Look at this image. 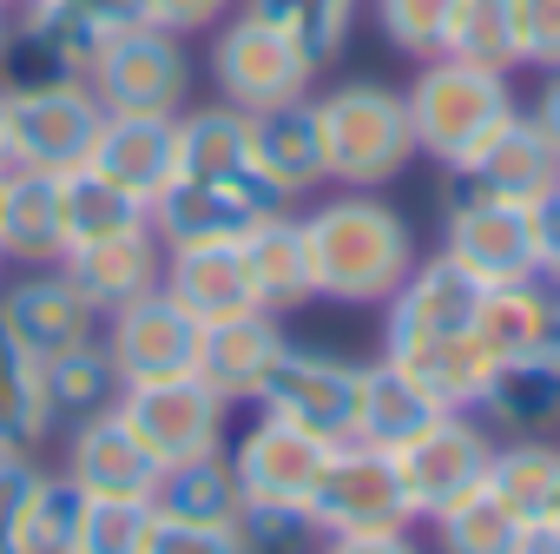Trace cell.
<instances>
[{
  "label": "cell",
  "instance_id": "obj_56",
  "mask_svg": "<svg viewBox=\"0 0 560 554\" xmlns=\"http://www.w3.org/2000/svg\"><path fill=\"white\" fill-rule=\"evenodd\" d=\"M0 270H8V257H0Z\"/></svg>",
  "mask_w": 560,
  "mask_h": 554
},
{
  "label": "cell",
  "instance_id": "obj_19",
  "mask_svg": "<svg viewBox=\"0 0 560 554\" xmlns=\"http://www.w3.org/2000/svg\"><path fill=\"white\" fill-rule=\"evenodd\" d=\"M60 270L73 277V291L100 318H113L119 304H132V298H145V291L165 285V244L152 238V224H139V231L100 238V244H73L60 257Z\"/></svg>",
  "mask_w": 560,
  "mask_h": 554
},
{
  "label": "cell",
  "instance_id": "obj_8",
  "mask_svg": "<svg viewBox=\"0 0 560 554\" xmlns=\"http://www.w3.org/2000/svg\"><path fill=\"white\" fill-rule=\"evenodd\" d=\"M357 383H363V363L311 350V344H284V357H277V370L264 377V390L250 403L264 416H284V423H298V429H311L317 442L337 449L357 429Z\"/></svg>",
  "mask_w": 560,
  "mask_h": 554
},
{
  "label": "cell",
  "instance_id": "obj_15",
  "mask_svg": "<svg viewBox=\"0 0 560 554\" xmlns=\"http://www.w3.org/2000/svg\"><path fill=\"white\" fill-rule=\"evenodd\" d=\"M475 311H481V285L468 270H455L442 251L416 257V270L383 304V350L435 344V337H475Z\"/></svg>",
  "mask_w": 560,
  "mask_h": 554
},
{
  "label": "cell",
  "instance_id": "obj_13",
  "mask_svg": "<svg viewBox=\"0 0 560 554\" xmlns=\"http://www.w3.org/2000/svg\"><path fill=\"white\" fill-rule=\"evenodd\" d=\"M442 257L455 270H468L481 291L488 285H514V277H534V211L481 198V192H462L448 205V224H442Z\"/></svg>",
  "mask_w": 560,
  "mask_h": 554
},
{
  "label": "cell",
  "instance_id": "obj_3",
  "mask_svg": "<svg viewBox=\"0 0 560 554\" xmlns=\"http://www.w3.org/2000/svg\"><path fill=\"white\" fill-rule=\"evenodd\" d=\"M317 132H324V172L343 192H376V185L402 178L416 159L409 106L396 86H376V80H350V86L324 93Z\"/></svg>",
  "mask_w": 560,
  "mask_h": 554
},
{
  "label": "cell",
  "instance_id": "obj_16",
  "mask_svg": "<svg viewBox=\"0 0 560 554\" xmlns=\"http://www.w3.org/2000/svg\"><path fill=\"white\" fill-rule=\"evenodd\" d=\"M324 462H330V442H317L311 429H298L284 416H264V409L231 442V475H237L244 501H298L304 508Z\"/></svg>",
  "mask_w": 560,
  "mask_h": 554
},
{
  "label": "cell",
  "instance_id": "obj_9",
  "mask_svg": "<svg viewBox=\"0 0 560 554\" xmlns=\"http://www.w3.org/2000/svg\"><path fill=\"white\" fill-rule=\"evenodd\" d=\"M119 416H126V423H132V436L159 455V469H172V462H191V455L224 449L231 403H224V396L191 370V377L126 383V390H119Z\"/></svg>",
  "mask_w": 560,
  "mask_h": 554
},
{
  "label": "cell",
  "instance_id": "obj_17",
  "mask_svg": "<svg viewBox=\"0 0 560 554\" xmlns=\"http://www.w3.org/2000/svg\"><path fill=\"white\" fill-rule=\"evenodd\" d=\"M0 331H8L27 357L47 363V357L73 350V344H93L100 311L73 291V277L60 264H47V270H27V277H14V285L0 291Z\"/></svg>",
  "mask_w": 560,
  "mask_h": 554
},
{
  "label": "cell",
  "instance_id": "obj_42",
  "mask_svg": "<svg viewBox=\"0 0 560 554\" xmlns=\"http://www.w3.org/2000/svg\"><path fill=\"white\" fill-rule=\"evenodd\" d=\"M80 515H86V495H80L60 469H40V488H34V508H27V541H34V554L73 547Z\"/></svg>",
  "mask_w": 560,
  "mask_h": 554
},
{
  "label": "cell",
  "instance_id": "obj_30",
  "mask_svg": "<svg viewBox=\"0 0 560 554\" xmlns=\"http://www.w3.org/2000/svg\"><path fill=\"white\" fill-rule=\"evenodd\" d=\"M402 377H416L429 390L435 409H475L481 390H488V370L494 357L475 344V337H435V344H402V350H383Z\"/></svg>",
  "mask_w": 560,
  "mask_h": 554
},
{
  "label": "cell",
  "instance_id": "obj_38",
  "mask_svg": "<svg viewBox=\"0 0 560 554\" xmlns=\"http://www.w3.org/2000/svg\"><path fill=\"white\" fill-rule=\"evenodd\" d=\"M442 54L462 67H488V73H514L521 67V41H514V0H455Z\"/></svg>",
  "mask_w": 560,
  "mask_h": 554
},
{
  "label": "cell",
  "instance_id": "obj_27",
  "mask_svg": "<svg viewBox=\"0 0 560 554\" xmlns=\"http://www.w3.org/2000/svg\"><path fill=\"white\" fill-rule=\"evenodd\" d=\"M442 409L429 403V390L416 383V377H402L389 357H376V363H363V383H357V429H350V442H370V449H402V442H416L429 423H435Z\"/></svg>",
  "mask_w": 560,
  "mask_h": 554
},
{
  "label": "cell",
  "instance_id": "obj_18",
  "mask_svg": "<svg viewBox=\"0 0 560 554\" xmlns=\"http://www.w3.org/2000/svg\"><path fill=\"white\" fill-rule=\"evenodd\" d=\"M462 178H468V192H481V198H501V205L534 211V205H547V198L560 192V146L540 132L534 113H514Z\"/></svg>",
  "mask_w": 560,
  "mask_h": 554
},
{
  "label": "cell",
  "instance_id": "obj_10",
  "mask_svg": "<svg viewBox=\"0 0 560 554\" xmlns=\"http://www.w3.org/2000/svg\"><path fill=\"white\" fill-rule=\"evenodd\" d=\"M100 344L119 370V383H159V377H191L198 370V344H205V324L159 285L132 304H119L113 318H100Z\"/></svg>",
  "mask_w": 560,
  "mask_h": 554
},
{
  "label": "cell",
  "instance_id": "obj_41",
  "mask_svg": "<svg viewBox=\"0 0 560 554\" xmlns=\"http://www.w3.org/2000/svg\"><path fill=\"white\" fill-rule=\"evenodd\" d=\"M448 14H455V0H376V27H383V34H389V47H396V54H409L416 67L442 54Z\"/></svg>",
  "mask_w": 560,
  "mask_h": 554
},
{
  "label": "cell",
  "instance_id": "obj_50",
  "mask_svg": "<svg viewBox=\"0 0 560 554\" xmlns=\"http://www.w3.org/2000/svg\"><path fill=\"white\" fill-rule=\"evenodd\" d=\"M0 165H14V139H8V93H0Z\"/></svg>",
  "mask_w": 560,
  "mask_h": 554
},
{
  "label": "cell",
  "instance_id": "obj_20",
  "mask_svg": "<svg viewBox=\"0 0 560 554\" xmlns=\"http://www.w3.org/2000/svg\"><path fill=\"white\" fill-rule=\"evenodd\" d=\"M165 291H172L198 324H224V318H250V311H264L244 244H191V251H165Z\"/></svg>",
  "mask_w": 560,
  "mask_h": 554
},
{
  "label": "cell",
  "instance_id": "obj_47",
  "mask_svg": "<svg viewBox=\"0 0 560 554\" xmlns=\"http://www.w3.org/2000/svg\"><path fill=\"white\" fill-rule=\"evenodd\" d=\"M534 277L560 298V198L534 205Z\"/></svg>",
  "mask_w": 560,
  "mask_h": 554
},
{
  "label": "cell",
  "instance_id": "obj_40",
  "mask_svg": "<svg viewBox=\"0 0 560 554\" xmlns=\"http://www.w3.org/2000/svg\"><path fill=\"white\" fill-rule=\"evenodd\" d=\"M231 528H237V541L250 554H311L324 541L311 508H298V501H237Z\"/></svg>",
  "mask_w": 560,
  "mask_h": 554
},
{
  "label": "cell",
  "instance_id": "obj_58",
  "mask_svg": "<svg viewBox=\"0 0 560 554\" xmlns=\"http://www.w3.org/2000/svg\"><path fill=\"white\" fill-rule=\"evenodd\" d=\"M0 172H8V165H0Z\"/></svg>",
  "mask_w": 560,
  "mask_h": 554
},
{
  "label": "cell",
  "instance_id": "obj_55",
  "mask_svg": "<svg viewBox=\"0 0 560 554\" xmlns=\"http://www.w3.org/2000/svg\"><path fill=\"white\" fill-rule=\"evenodd\" d=\"M0 8H14V0H0Z\"/></svg>",
  "mask_w": 560,
  "mask_h": 554
},
{
  "label": "cell",
  "instance_id": "obj_7",
  "mask_svg": "<svg viewBox=\"0 0 560 554\" xmlns=\"http://www.w3.org/2000/svg\"><path fill=\"white\" fill-rule=\"evenodd\" d=\"M106 106L86 80H60V86H27L8 93V139H14V165L27 172H80L100 146Z\"/></svg>",
  "mask_w": 560,
  "mask_h": 554
},
{
  "label": "cell",
  "instance_id": "obj_37",
  "mask_svg": "<svg viewBox=\"0 0 560 554\" xmlns=\"http://www.w3.org/2000/svg\"><path fill=\"white\" fill-rule=\"evenodd\" d=\"M429 528H435V554H527L534 541L488 488H468L462 501L429 515Z\"/></svg>",
  "mask_w": 560,
  "mask_h": 554
},
{
  "label": "cell",
  "instance_id": "obj_25",
  "mask_svg": "<svg viewBox=\"0 0 560 554\" xmlns=\"http://www.w3.org/2000/svg\"><path fill=\"white\" fill-rule=\"evenodd\" d=\"M475 416L508 429V436H553L560 429V350L501 357L488 370V390H481Z\"/></svg>",
  "mask_w": 560,
  "mask_h": 554
},
{
  "label": "cell",
  "instance_id": "obj_12",
  "mask_svg": "<svg viewBox=\"0 0 560 554\" xmlns=\"http://www.w3.org/2000/svg\"><path fill=\"white\" fill-rule=\"evenodd\" d=\"M270 211H284L270 185H205V178H172L152 198V238L165 251L191 244H244Z\"/></svg>",
  "mask_w": 560,
  "mask_h": 554
},
{
  "label": "cell",
  "instance_id": "obj_52",
  "mask_svg": "<svg viewBox=\"0 0 560 554\" xmlns=\"http://www.w3.org/2000/svg\"><path fill=\"white\" fill-rule=\"evenodd\" d=\"M527 554H560V541H547V534H534V541H527Z\"/></svg>",
  "mask_w": 560,
  "mask_h": 554
},
{
  "label": "cell",
  "instance_id": "obj_11",
  "mask_svg": "<svg viewBox=\"0 0 560 554\" xmlns=\"http://www.w3.org/2000/svg\"><path fill=\"white\" fill-rule=\"evenodd\" d=\"M488 455H494V436H488V423L475 409H442L416 442H402L396 469H402V488L416 501V521H429L448 501H462L468 488H481Z\"/></svg>",
  "mask_w": 560,
  "mask_h": 554
},
{
  "label": "cell",
  "instance_id": "obj_1",
  "mask_svg": "<svg viewBox=\"0 0 560 554\" xmlns=\"http://www.w3.org/2000/svg\"><path fill=\"white\" fill-rule=\"evenodd\" d=\"M311 298L330 304H389L396 285L416 270V224L376 192H337L298 218Z\"/></svg>",
  "mask_w": 560,
  "mask_h": 554
},
{
  "label": "cell",
  "instance_id": "obj_32",
  "mask_svg": "<svg viewBox=\"0 0 560 554\" xmlns=\"http://www.w3.org/2000/svg\"><path fill=\"white\" fill-rule=\"evenodd\" d=\"M60 211H67V251H73V244H100V238H119V231L152 224V205L132 198L126 185H113V178L93 172V165L60 172Z\"/></svg>",
  "mask_w": 560,
  "mask_h": 554
},
{
  "label": "cell",
  "instance_id": "obj_6",
  "mask_svg": "<svg viewBox=\"0 0 560 554\" xmlns=\"http://www.w3.org/2000/svg\"><path fill=\"white\" fill-rule=\"evenodd\" d=\"M86 86L100 93L106 113H165V119H178L185 100H191V54H185L178 34L139 21L132 34L100 47V60L86 67Z\"/></svg>",
  "mask_w": 560,
  "mask_h": 554
},
{
  "label": "cell",
  "instance_id": "obj_29",
  "mask_svg": "<svg viewBox=\"0 0 560 554\" xmlns=\"http://www.w3.org/2000/svg\"><path fill=\"white\" fill-rule=\"evenodd\" d=\"M553 311L560 298L540 277H514V285H488L481 311H475V344L501 363V357H527V350H553Z\"/></svg>",
  "mask_w": 560,
  "mask_h": 554
},
{
  "label": "cell",
  "instance_id": "obj_22",
  "mask_svg": "<svg viewBox=\"0 0 560 554\" xmlns=\"http://www.w3.org/2000/svg\"><path fill=\"white\" fill-rule=\"evenodd\" d=\"M250 165L277 198H298L330 185L324 172V132H317V100H291V106H270L250 113Z\"/></svg>",
  "mask_w": 560,
  "mask_h": 554
},
{
  "label": "cell",
  "instance_id": "obj_34",
  "mask_svg": "<svg viewBox=\"0 0 560 554\" xmlns=\"http://www.w3.org/2000/svg\"><path fill=\"white\" fill-rule=\"evenodd\" d=\"M250 277H257V298L264 311H298L311 304V264H304V231L291 211H270L250 238H244Z\"/></svg>",
  "mask_w": 560,
  "mask_h": 554
},
{
  "label": "cell",
  "instance_id": "obj_57",
  "mask_svg": "<svg viewBox=\"0 0 560 554\" xmlns=\"http://www.w3.org/2000/svg\"><path fill=\"white\" fill-rule=\"evenodd\" d=\"M60 554H73V547H60Z\"/></svg>",
  "mask_w": 560,
  "mask_h": 554
},
{
  "label": "cell",
  "instance_id": "obj_44",
  "mask_svg": "<svg viewBox=\"0 0 560 554\" xmlns=\"http://www.w3.org/2000/svg\"><path fill=\"white\" fill-rule=\"evenodd\" d=\"M514 41L521 67L560 73V0H514Z\"/></svg>",
  "mask_w": 560,
  "mask_h": 554
},
{
  "label": "cell",
  "instance_id": "obj_24",
  "mask_svg": "<svg viewBox=\"0 0 560 554\" xmlns=\"http://www.w3.org/2000/svg\"><path fill=\"white\" fill-rule=\"evenodd\" d=\"M284 324L277 311H250V318H224V324H205V344H198V377L224 396V403H250L264 390V377L284 357Z\"/></svg>",
  "mask_w": 560,
  "mask_h": 554
},
{
  "label": "cell",
  "instance_id": "obj_31",
  "mask_svg": "<svg viewBox=\"0 0 560 554\" xmlns=\"http://www.w3.org/2000/svg\"><path fill=\"white\" fill-rule=\"evenodd\" d=\"M60 416L47 403V377L40 357H27L8 331H0V449L8 455H40L54 442Z\"/></svg>",
  "mask_w": 560,
  "mask_h": 554
},
{
  "label": "cell",
  "instance_id": "obj_21",
  "mask_svg": "<svg viewBox=\"0 0 560 554\" xmlns=\"http://www.w3.org/2000/svg\"><path fill=\"white\" fill-rule=\"evenodd\" d=\"M86 165L152 205L178 178V119H165V113H106L100 146H93Z\"/></svg>",
  "mask_w": 560,
  "mask_h": 554
},
{
  "label": "cell",
  "instance_id": "obj_59",
  "mask_svg": "<svg viewBox=\"0 0 560 554\" xmlns=\"http://www.w3.org/2000/svg\"><path fill=\"white\" fill-rule=\"evenodd\" d=\"M553 198H560V192H553Z\"/></svg>",
  "mask_w": 560,
  "mask_h": 554
},
{
  "label": "cell",
  "instance_id": "obj_35",
  "mask_svg": "<svg viewBox=\"0 0 560 554\" xmlns=\"http://www.w3.org/2000/svg\"><path fill=\"white\" fill-rule=\"evenodd\" d=\"M237 14H250V21H264L277 34H291L324 67V60H337L350 47V27L363 14V0H237Z\"/></svg>",
  "mask_w": 560,
  "mask_h": 554
},
{
  "label": "cell",
  "instance_id": "obj_5",
  "mask_svg": "<svg viewBox=\"0 0 560 554\" xmlns=\"http://www.w3.org/2000/svg\"><path fill=\"white\" fill-rule=\"evenodd\" d=\"M304 508H311L317 534H383V528H416V501H409V488H402L396 455H389V449H370V442H337Z\"/></svg>",
  "mask_w": 560,
  "mask_h": 554
},
{
  "label": "cell",
  "instance_id": "obj_51",
  "mask_svg": "<svg viewBox=\"0 0 560 554\" xmlns=\"http://www.w3.org/2000/svg\"><path fill=\"white\" fill-rule=\"evenodd\" d=\"M547 541H560V495H553V508H547V528H540Z\"/></svg>",
  "mask_w": 560,
  "mask_h": 554
},
{
  "label": "cell",
  "instance_id": "obj_49",
  "mask_svg": "<svg viewBox=\"0 0 560 554\" xmlns=\"http://www.w3.org/2000/svg\"><path fill=\"white\" fill-rule=\"evenodd\" d=\"M534 119H540V132L560 146V73H547V86H540V100H534Z\"/></svg>",
  "mask_w": 560,
  "mask_h": 554
},
{
  "label": "cell",
  "instance_id": "obj_48",
  "mask_svg": "<svg viewBox=\"0 0 560 554\" xmlns=\"http://www.w3.org/2000/svg\"><path fill=\"white\" fill-rule=\"evenodd\" d=\"M324 554H429L409 528H383V534H324Z\"/></svg>",
  "mask_w": 560,
  "mask_h": 554
},
{
  "label": "cell",
  "instance_id": "obj_43",
  "mask_svg": "<svg viewBox=\"0 0 560 554\" xmlns=\"http://www.w3.org/2000/svg\"><path fill=\"white\" fill-rule=\"evenodd\" d=\"M34 488H40V455H8L0 449V554H34V541H27Z\"/></svg>",
  "mask_w": 560,
  "mask_h": 554
},
{
  "label": "cell",
  "instance_id": "obj_36",
  "mask_svg": "<svg viewBox=\"0 0 560 554\" xmlns=\"http://www.w3.org/2000/svg\"><path fill=\"white\" fill-rule=\"evenodd\" d=\"M40 377H47V403H54V416H60V423H80V416L113 409V403H119V390H126L100 337H93V344H73V350H60V357H47V363H40Z\"/></svg>",
  "mask_w": 560,
  "mask_h": 554
},
{
  "label": "cell",
  "instance_id": "obj_2",
  "mask_svg": "<svg viewBox=\"0 0 560 554\" xmlns=\"http://www.w3.org/2000/svg\"><path fill=\"white\" fill-rule=\"evenodd\" d=\"M402 106H409L416 152H429V159H435V165H448L455 178H462V172L488 152V139L521 113V106H514L508 73L462 67V60H448V54L422 60V73L409 80Z\"/></svg>",
  "mask_w": 560,
  "mask_h": 554
},
{
  "label": "cell",
  "instance_id": "obj_39",
  "mask_svg": "<svg viewBox=\"0 0 560 554\" xmlns=\"http://www.w3.org/2000/svg\"><path fill=\"white\" fill-rule=\"evenodd\" d=\"M152 521H159V508L152 501H132V495L86 501L80 534H73V554H145Z\"/></svg>",
  "mask_w": 560,
  "mask_h": 554
},
{
  "label": "cell",
  "instance_id": "obj_28",
  "mask_svg": "<svg viewBox=\"0 0 560 554\" xmlns=\"http://www.w3.org/2000/svg\"><path fill=\"white\" fill-rule=\"evenodd\" d=\"M481 488H488L527 534H540V528H547V508H553V495H560V449H553L547 436H508V442H494Z\"/></svg>",
  "mask_w": 560,
  "mask_h": 554
},
{
  "label": "cell",
  "instance_id": "obj_14",
  "mask_svg": "<svg viewBox=\"0 0 560 554\" xmlns=\"http://www.w3.org/2000/svg\"><path fill=\"white\" fill-rule=\"evenodd\" d=\"M60 475L86 495V501H106V495H132V501H152V488H159V455L132 436V423L119 416V403L113 409H100V416H80V423H67V462H60Z\"/></svg>",
  "mask_w": 560,
  "mask_h": 554
},
{
  "label": "cell",
  "instance_id": "obj_46",
  "mask_svg": "<svg viewBox=\"0 0 560 554\" xmlns=\"http://www.w3.org/2000/svg\"><path fill=\"white\" fill-rule=\"evenodd\" d=\"M231 8L237 0H139V14H145V27H165V34H218L224 21H231Z\"/></svg>",
  "mask_w": 560,
  "mask_h": 554
},
{
  "label": "cell",
  "instance_id": "obj_45",
  "mask_svg": "<svg viewBox=\"0 0 560 554\" xmlns=\"http://www.w3.org/2000/svg\"><path fill=\"white\" fill-rule=\"evenodd\" d=\"M145 554H250V547L237 541L231 521L218 528V521H172V515H159Z\"/></svg>",
  "mask_w": 560,
  "mask_h": 554
},
{
  "label": "cell",
  "instance_id": "obj_53",
  "mask_svg": "<svg viewBox=\"0 0 560 554\" xmlns=\"http://www.w3.org/2000/svg\"><path fill=\"white\" fill-rule=\"evenodd\" d=\"M8 27H14V8H0V54H8Z\"/></svg>",
  "mask_w": 560,
  "mask_h": 554
},
{
  "label": "cell",
  "instance_id": "obj_33",
  "mask_svg": "<svg viewBox=\"0 0 560 554\" xmlns=\"http://www.w3.org/2000/svg\"><path fill=\"white\" fill-rule=\"evenodd\" d=\"M237 501H244V488H237L224 449L191 455V462H172L159 475V488H152V508L172 515V521H218L224 528V521H237Z\"/></svg>",
  "mask_w": 560,
  "mask_h": 554
},
{
  "label": "cell",
  "instance_id": "obj_54",
  "mask_svg": "<svg viewBox=\"0 0 560 554\" xmlns=\"http://www.w3.org/2000/svg\"><path fill=\"white\" fill-rule=\"evenodd\" d=\"M553 350H560V311H553Z\"/></svg>",
  "mask_w": 560,
  "mask_h": 554
},
{
  "label": "cell",
  "instance_id": "obj_26",
  "mask_svg": "<svg viewBox=\"0 0 560 554\" xmlns=\"http://www.w3.org/2000/svg\"><path fill=\"white\" fill-rule=\"evenodd\" d=\"M178 178L205 185H264L250 165V113L237 106H191L178 113Z\"/></svg>",
  "mask_w": 560,
  "mask_h": 554
},
{
  "label": "cell",
  "instance_id": "obj_4",
  "mask_svg": "<svg viewBox=\"0 0 560 554\" xmlns=\"http://www.w3.org/2000/svg\"><path fill=\"white\" fill-rule=\"evenodd\" d=\"M317 60L250 14H231L211 41V80H218V100L237 106V113H270V106H291V100H311L317 86Z\"/></svg>",
  "mask_w": 560,
  "mask_h": 554
},
{
  "label": "cell",
  "instance_id": "obj_23",
  "mask_svg": "<svg viewBox=\"0 0 560 554\" xmlns=\"http://www.w3.org/2000/svg\"><path fill=\"white\" fill-rule=\"evenodd\" d=\"M0 257L47 270L67 257V211H60V178L8 165L0 172Z\"/></svg>",
  "mask_w": 560,
  "mask_h": 554
}]
</instances>
